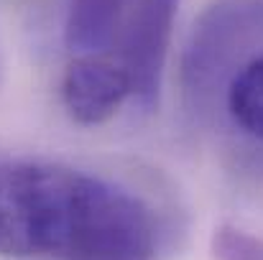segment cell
I'll use <instances>...</instances> for the list:
<instances>
[{
    "label": "cell",
    "mask_w": 263,
    "mask_h": 260,
    "mask_svg": "<svg viewBox=\"0 0 263 260\" xmlns=\"http://www.w3.org/2000/svg\"><path fill=\"white\" fill-rule=\"evenodd\" d=\"M176 8L179 0H136L115 33V62L130 79V99L146 112L161 94Z\"/></svg>",
    "instance_id": "3"
},
{
    "label": "cell",
    "mask_w": 263,
    "mask_h": 260,
    "mask_svg": "<svg viewBox=\"0 0 263 260\" xmlns=\"http://www.w3.org/2000/svg\"><path fill=\"white\" fill-rule=\"evenodd\" d=\"M128 99L130 79L110 56L80 54L62 77V102L77 125L97 128L107 123Z\"/></svg>",
    "instance_id": "4"
},
{
    "label": "cell",
    "mask_w": 263,
    "mask_h": 260,
    "mask_svg": "<svg viewBox=\"0 0 263 260\" xmlns=\"http://www.w3.org/2000/svg\"><path fill=\"white\" fill-rule=\"evenodd\" d=\"M136 0H72L67 15V46L80 54H102Z\"/></svg>",
    "instance_id": "5"
},
{
    "label": "cell",
    "mask_w": 263,
    "mask_h": 260,
    "mask_svg": "<svg viewBox=\"0 0 263 260\" xmlns=\"http://www.w3.org/2000/svg\"><path fill=\"white\" fill-rule=\"evenodd\" d=\"M215 260H263V237L235 225H220L212 235Z\"/></svg>",
    "instance_id": "6"
},
{
    "label": "cell",
    "mask_w": 263,
    "mask_h": 260,
    "mask_svg": "<svg viewBox=\"0 0 263 260\" xmlns=\"http://www.w3.org/2000/svg\"><path fill=\"white\" fill-rule=\"evenodd\" d=\"M181 77L192 107L222 105L228 123L263 148V0H217L192 28Z\"/></svg>",
    "instance_id": "2"
},
{
    "label": "cell",
    "mask_w": 263,
    "mask_h": 260,
    "mask_svg": "<svg viewBox=\"0 0 263 260\" xmlns=\"http://www.w3.org/2000/svg\"><path fill=\"white\" fill-rule=\"evenodd\" d=\"M159 219L130 189L72 166L0 158V258L154 260Z\"/></svg>",
    "instance_id": "1"
}]
</instances>
